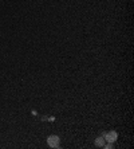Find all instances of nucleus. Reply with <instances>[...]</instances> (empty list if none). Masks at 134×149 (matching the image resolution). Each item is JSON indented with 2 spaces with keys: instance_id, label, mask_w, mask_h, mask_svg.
Returning <instances> with one entry per match:
<instances>
[{
  "instance_id": "1",
  "label": "nucleus",
  "mask_w": 134,
  "mask_h": 149,
  "mask_svg": "<svg viewBox=\"0 0 134 149\" xmlns=\"http://www.w3.org/2000/svg\"><path fill=\"white\" fill-rule=\"evenodd\" d=\"M47 144H48V146H51V148H58L59 144H60V140H59L58 136H48Z\"/></svg>"
},
{
  "instance_id": "2",
  "label": "nucleus",
  "mask_w": 134,
  "mask_h": 149,
  "mask_svg": "<svg viewBox=\"0 0 134 149\" xmlns=\"http://www.w3.org/2000/svg\"><path fill=\"white\" fill-rule=\"evenodd\" d=\"M103 137H105V140L107 142H115L117 138H118V134H117V132L111 130V132H109V133H106V134H103Z\"/></svg>"
},
{
  "instance_id": "3",
  "label": "nucleus",
  "mask_w": 134,
  "mask_h": 149,
  "mask_svg": "<svg viewBox=\"0 0 134 149\" xmlns=\"http://www.w3.org/2000/svg\"><path fill=\"white\" fill-rule=\"evenodd\" d=\"M105 144H106V140H105V137H98V138L95 140V145H97V146H103Z\"/></svg>"
},
{
  "instance_id": "4",
  "label": "nucleus",
  "mask_w": 134,
  "mask_h": 149,
  "mask_svg": "<svg viewBox=\"0 0 134 149\" xmlns=\"http://www.w3.org/2000/svg\"><path fill=\"white\" fill-rule=\"evenodd\" d=\"M103 146H105V148H106V149H111V148H113V142H109V144H105V145H103Z\"/></svg>"
}]
</instances>
